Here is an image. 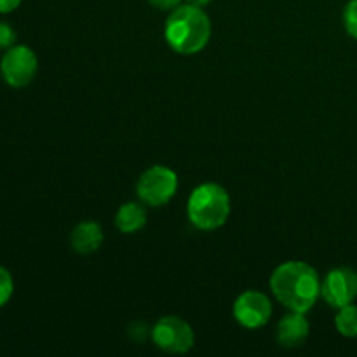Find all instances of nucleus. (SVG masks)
Listing matches in <instances>:
<instances>
[{
    "label": "nucleus",
    "instance_id": "nucleus-17",
    "mask_svg": "<svg viewBox=\"0 0 357 357\" xmlns=\"http://www.w3.org/2000/svg\"><path fill=\"white\" fill-rule=\"evenodd\" d=\"M23 0H0V14H9L21 6Z\"/></svg>",
    "mask_w": 357,
    "mask_h": 357
},
{
    "label": "nucleus",
    "instance_id": "nucleus-3",
    "mask_svg": "<svg viewBox=\"0 0 357 357\" xmlns=\"http://www.w3.org/2000/svg\"><path fill=\"white\" fill-rule=\"evenodd\" d=\"M230 211H232V206H230L229 192L215 181L197 185L188 195V222L199 230L213 232V230L222 229L229 220Z\"/></svg>",
    "mask_w": 357,
    "mask_h": 357
},
{
    "label": "nucleus",
    "instance_id": "nucleus-13",
    "mask_svg": "<svg viewBox=\"0 0 357 357\" xmlns=\"http://www.w3.org/2000/svg\"><path fill=\"white\" fill-rule=\"evenodd\" d=\"M14 295V279L13 274L6 267L0 265V307L7 305Z\"/></svg>",
    "mask_w": 357,
    "mask_h": 357
},
{
    "label": "nucleus",
    "instance_id": "nucleus-2",
    "mask_svg": "<svg viewBox=\"0 0 357 357\" xmlns=\"http://www.w3.org/2000/svg\"><path fill=\"white\" fill-rule=\"evenodd\" d=\"M164 38L167 45L178 54H197L209 44L211 20L202 7L180 3L167 16Z\"/></svg>",
    "mask_w": 357,
    "mask_h": 357
},
{
    "label": "nucleus",
    "instance_id": "nucleus-12",
    "mask_svg": "<svg viewBox=\"0 0 357 357\" xmlns=\"http://www.w3.org/2000/svg\"><path fill=\"white\" fill-rule=\"evenodd\" d=\"M335 328L345 338H357V307L354 303L338 309L335 316Z\"/></svg>",
    "mask_w": 357,
    "mask_h": 357
},
{
    "label": "nucleus",
    "instance_id": "nucleus-7",
    "mask_svg": "<svg viewBox=\"0 0 357 357\" xmlns=\"http://www.w3.org/2000/svg\"><path fill=\"white\" fill-rule=\"evenodd\" d=\"M321 298L333 309L354 303L357 298V272L352 267H335L321 279Z\"/></svg>",
    "mask_w": 357,
    "mask_h": 357
},
{
    "label": "nucleus",
    "instance_id": "nucleus-8",
    "mask_svg": "<svg viewBox=\"0 0 357 357\" xmlns=\"http://www.w3.org/2000/svg\"><path fill=\"white\" fill-rule=\"evenodd\" d=\"M274 307L271 298L258 289H248L236 298L232 305L234 319L246 330H258L271 321Z\"/></svg>",
    "mask_w": 357,
    "mask_h": 357
},
{
    "label": "nucleus",
    "instance_id": "nucleus-16",
    "mask_svg": "<svg viewBox=\"0 0 357 357\" xmlns=\"http://www.w3.org/2000/svg\"><path fill=\"white\" fill-rule=\"evenodd\" d=\"M150 6L159 10H173L181 3V0H149Z\"/></svg>",
    "mask_w": 357,
    "mask_h": 357
},
{
    "label": "nucleus",
    "instance_id": "nucleus-6",
    "mask_svg": "<svg viewBox=\"0 0 357 357\" xmlns=\"http://www.w3.org/2000/svg\"><path fill=\"white\" fill-rule=\"evenodd\" d=\"M38 72V58L28 45H13L6 49L0 59V75L7 86L21 89L33 82Z\"/></svg>",
    "mask_w": 357,
    "mask_h": 357
},
{
    "label": "nucleus",
    "instance_id": "nucleus-11",
    "mask_svg": "<svg viewBox=\"0 0 357 357\" xmlns=\"http://www.w3.org/2000/svg\"><path fill=\"white\" fill-rule=\"evenodd\" d=\"M146 208L142 201H129L124 202L121 208L117 209V215H115V227H117L119 232L122 234H136L146 225Z\"/></svg>",
    "mask_w": 357,
    "mask_h": 357
},
{
    "label": "nucleus",
    "instance_id": "nucleus-9",
    "mask_svg": "<svg viewBox=\"0 0 357 357\" xmlns=\"http://www.w3.org/2000/svg\"><path fill=\"white\" fill-rule=\"evenodd\" d=\"M310 335V323L303 312L289 310L286 316H282L278 323L275 338L278 344L284 349L302 347Z\"/></svg>",
    "mask_w": 357,
    "mask_h": 357
},
{
    "label": "nucleus",
    "instance_id": "nucleus-1",
    "mask_svg": "<svg viewBox=\"0 0 357 357\" xmlns=\"http://www.w3.org/2000/svg\"><path fill=\"white\" fill-rule=\"evenodd\" d=\"M274 298L288 310L307 314L321 298V278L312 265L289 260L278 265L271 275Z\"/></svg>",
    "mask_w": 357,
    "mask_h": 357
},
{
    "label": "nucleus",
    "instance_id": "nucleus-10",
    "mask_svg": "<svg viewBox=\"0 0 357 357\" xmlns=\"http://www.w3.org/2000/svg\"><path fill=\"white\" fill-rule=\"evenodd\" d=\"M105 239L103 229L94 220H84L73 227L70 234V246L77 255H93L101 248Z\"/></svg>",
    "mask_w": 357,
    "mask_h": 357
},
{
    "label": "nucleus",
    "instance_id": "nucleus-4",
    "mask_svg": "<svg viewBox=\"0 0 357 357\" xmlns=\"http://www.w3.org/2000/svg\"><path fill=\"white\" fill-rule=\"evenodd\" d=\"M178 192V174L171 167L157 166L149 167L142 173L136 183V194L145 206L160 208L171 202Z\"/></svg>",
    "mask_w": 357,
    "mask_h": 357
},
{
    "label": "nucleus",
    "instance_id": "nucleus-5",
    "mask_svg": "<svg viewBox=\"0 0 357 357\" xmlns=\"http://www.w3.org/2000/svg\"><path fill=\"white\" fill-rule=\"evenodd\" d=\"M152 342L167 354H187L195 344V333L190 324L178 316H164L153 324Z\"/></svg>",
    "mask_w": 357,
    "mask_h": 357
},
{
    "label": "nucleus",
    "instance_id": "nucleus-15",
    "mask_svg": "<svg viewBox=\"0 0 357 357\" xmlns=\"http://www.w3.org/2000/svg\"><path fill=\"white\" fill-rule=\"evenodd\" d=\"M16 45V31L6 21H0V49H9Z\"/></svg>",
    "mask_w": 357,
    "mask_h": 357
},
{
    "label": "nucleus",
    "instance_id": "nucleus-14",
    "mask_svg": "<svg viewBox=\"0 0 357 357\" xmlns=\"http://www.w3.org/2000/svg\"><path fill=\"white\" fill-rule=\"evenodd\" d=\"M342 20H344L345 31L357 40V0H349L347 6L344 7Z\"/></svg>",
    "mask_w": 357,
    "mask_h": 357
},
{
    "label": "nucleus",
    "instance_id": "nucleus-18",
    "mask_svg": "<svg viewBox=\"0 0 357 357\" xmlns=\"http://www.w3.org/2000/svg\"><path fill=\"white\" fill-rule=\"evenodd\" d=\"M211 0H187V3H192V6H197V7H206Z\"/></svg>",
    "mask_w": 357,
    "mask_h": 357
}]
</instances>
